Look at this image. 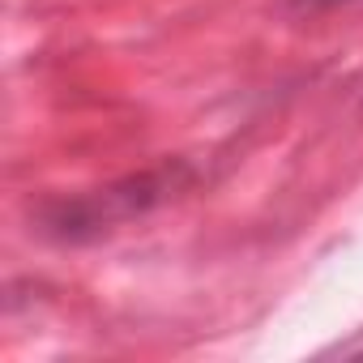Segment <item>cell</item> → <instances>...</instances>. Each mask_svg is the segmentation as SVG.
<instances>
[{
	"mask_svg": "<svg viewBox=\"0 0 363 363\" xmlns=\"http://www.w3.org/2000/svg\"><path fill=\"white\" fill-rule=\"evenodd\" d=\"M189 171L184 167H158V171H145V175H128L120 184H107V189H94V193H82L73 201H56L43 210V223L52 235L60 240H90L99 231H111L116 223L133 218V214H145L154 206H162L171 193L184 189Z\"/></svg>",
	"mask_w": 363,
	"mask_h": 363,
	"instance_id": "obj_1",
	"label": "cell"
},
{
	"mask_svg": "<svg viewBox=\"0 0 363 363\" xmlns=\"http://www.w3.org/2000/svg\"><path fill=\"white\" fill-rule=\"evenodd\" d=\"M346 5H359V0H291V9H299V13H329V9H346Z\"/></svg>",
	"mask_w": 363,
	"mask_h": 363,
	"instance_id": "obj_2",
	"label": "cell"
}]
</instances>
